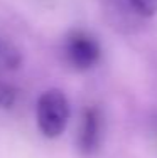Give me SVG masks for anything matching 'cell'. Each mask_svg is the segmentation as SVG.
I'll use <instances>...</instances> for the list:
<instances>
[{"label": "cell", "instance_id": "cell-1", "mask_svg": "<svg viewBox=\"0 0 157 158\" xmlns=\"http://www.w3.org/2000/svg\"><path fill=\"white\" fill-rule=\"evenodd\" d=\"M37 125L44 136L56 138L66 130L69 119V104L66 96L58 89L41 94L37 101Z\"/></svg>", "mask_w": 157, "mask_h": 158}, {"label": "cell", "instance_id": "cell-2", "mask_svg": "<svg viewBox=\"0 0 157 158\" xmlns=\"http://www.w3.org/2000/svg\"><path fill=\"white\" fill-rule=\"evenodd\" d=\"M100 46L91 35L78 31L73 32L68 37V42H66V56H68V61L73 67L80 71L89 69L93 67L100 59Z\"/></svg>", "mask_w": 157, "mask_h": 158}, {"label": "cell", "instance_id": "cell-3", "mask_svg": "<svg viewBox=\"0 0 157 158\" xmlns=\"http://www.w3.org/2000/svg\"><path fill=\"white\" fill-rule=\"evenodd\" d=\"M102 140V116L98 110L95 108H88L83 114V121H81V130H80V150L83 153H93L100 145Z\"/></svg>", "mask_w": 157, "mask_h": 158}, {"label": "cell", "instance_id": "cell-4", "mask_svg": "<svg viewBox=\"0 0 157 158\" xmlns=\"http://www.w3.org/2000/svg\"><path fill=\"white\" fill-rule=\"evenodd\" d=\"M130 3L140 15L150 17L157 12V0H130Z\"/></svg>", "mask_w": 157, "mask_h": 158}, {"label": "cell", "instance_id": "cell-5", "mask_svg": "<svg viewBox=\"0 0 157 158\" xmlns=\"http://www.w3.org/2000/svg\"><path fill=\"white\" fill-rule=\"evenodd\" d=\"M15 101V91L12 86L0 82V108H10Z\"/></svg>", "mask_w": 157, "mask_h": 158}, {"label": "cell", "instance_id": "cell-6", "mask_svg": "<svg viewBox=\"0 0 157 158\" xmlns=\"http://www.w3.org/2000/svg\"><path fill=\"white\" fill-rule=\"evenodd\" d=\"M19 62V57L17 54L14 51H10L7 46H3L2 42H0V64L2 66H14V64Z\"/></svg>", "mask_w": 157, "mask_h": 158}]
</instances>
